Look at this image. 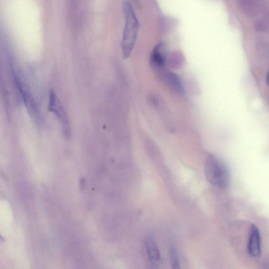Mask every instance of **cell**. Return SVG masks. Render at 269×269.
Instances as JSON below:
<instances>
[{
    "label": "cell",
    "instance_id": "6da1fadb",
    "mask_svg": "<svg viewBox=\"0 0 269 269\" xmlns=\"http://www.w3.org/2000/svg\"><path fill=\"white\" fill-rule=\"evenodd\" d=\"M123 10L125 22L121 48L123 58L127 59L131 55L136 44L139 34L140 24L131 4L128 1L124 2Z\"/></svg>",
    "mask_w": 269,
    "mask_h": 269
},
{
    "label": "cell",
    "instance_id": "7a4b0ae2",
    "mask_svg": "<svg viewBox=\"0 0 269 269\" xmlns=\"http://www.w3.org/2000/svg\"><path fill=\"white\" fill-rule=\"evenodd\" d=\"M9 65L15 87L18 89L31 117L37 124H39L41 121V115L38 105L29 86L23 79L20 69L16 67L11 56L9 58Z\"/></svg>",
    "mask_w": 269,
    "mask_h": 269
},
{
    "label": "cell",
    "instance_id": "3957f363",
    "mask_svg": "<svg viewBox=\"0 0 269 269\" xmlns=\"http://www.w3.org/2000/svg\"><path fill=\"white\" fill-rule=\"evenodd\" d=\"M205 174L207 180L212 185L224 189L229 185V171L221 159L212 154H209L206 160Z\"/></svg>",
    "mask_w": 269,
    "mask_h": 269
},
{
    "label": "cell",
    "instance_id": "277c9868",
    "mask_svg": "<svg viewBox=\"0 0 269 269\" xmlns=\"http://www.w3.org/2000/svg\"><path fill=\"white\" fill-rule=\"evenodd\" d=\"M48 109L60 120L65 136L70 137L71 133V126L67 113L53 89H50L49 93Z\"/></svg>",
    "mask_w": 269,
    "mask_h": 269
},
{
    "label": "cell",
    "instance_id": "5b68a950",
    "mask_svg": "<svg viewBox=\"0 0 269 269\" xmlns=\"http://www.w3.org/2000/svg\"><path fill=\"white\" fill-rule=\"evenodd\" d=\"M248 254L254 258H258L262 254V237L257 226L251 225L247 246Z\"/></svg>",
    "mask_w": 269,
    "mask_h": 269
},
{
    "label": "cell",
    "instance_id": "8992f818",
    "mask_svg": "<svg viewBox=\"0 0 269 269\" xmlns=\"http://www.w3.org/2000/svg\"><path fill=\"white\" fill-rule=\"evenodd\" d=\"M238 4L244 14L249 17H255L260 12L264 0H237Z\"/></svg>",
    "mask_w": 269,
    "mask_h": 269
},
{
    "label": "cell",
    "instance_id": "52a82bcc",
    "mask_svg": "<svg viewBox=\"0 0 269 269\" xmlns=\"http://www.w3.org/2000/svg\"><path fill=\"white\" fill-rule=\"evenodd\" d=\"M166 60L165 46L160 43L153 48L151 55V63L154 69L161 70L165 67Z\"/></svg>",
    "mask_w": 269,
    "mask_h": 269
},
{
    "label": "cell",
    "instance_id": "ba28073f",
    "mask_svg": "<svg viewBox=\"0 0 269 269\" xmlns=\"http://www.w3.org/2000/svg\"><path fill=\"white\" fill-rule=\"evenodd\" d=\"M145 245L149 260L153 264H158L161 260V256L158 246L151 237L147 238Z\"/></svg>",
    "mask_w": 269,
    "mask_h": 269
},
{
    "label": "cell",
    "instance_id": "9c48e42d",
    "mask_svg": "<svg viewBox=\"0 0 269 269\" xmlns=\"http://www.w3.org/2000/svg\"><path fill=\"white\" fill-rule=\"evenodd\" d=\"M169 256L172 268L174 269H178L180 268V264H179V260L177 251L175 247L171 246L169 248Z\"/></svg>",
    "mask_w": 269,
    "mask_h": 269
},
{
    "label": "cell",
    "instance_id": "30bf717a",
    "mask_svg": "<svg viewBox=\"0 0 269 269\" xmlns=\"http://www.w3.org/2000/svg\"><path fill=\"white\" fill-rule=\"evenodd\" d=\"M266 83L269 87V71L268 72L266 76Z\"/></svg>",
    "mask_w": 269,
    "mask_h": 269
}]
</instances>
